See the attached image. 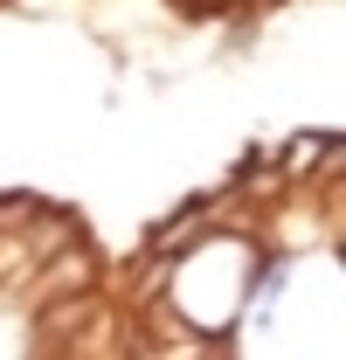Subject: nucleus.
<instances>
[{
	"label": "nucleus",
	"instance_id": "obj_1",
	"mask_svg": "<svg viewBox=\"0 0 346 360\" xmlns=\"http://www.w3.org/2000/svg\"><path fill=\"white\" fill-rule=\"evenodd\" d=\"M90 277H97V264H90L84 250H70L63 264H49V270H42V284H35V298H63V291H84Z\"/></svg>",
	"mask_w": 346,
	"mask_h": 360
},
{
	"label": "nucleus",
	"instance_id": "obj_2",
	"mask_svg": "<svg viewBox=\"0 0 346 360\" xmlns=\"http://www.w3.org/2000/svg\"><path fill=\"white\" fill-rule=\"evenodd\" d=\"M173 229H187V250L208 243V222H173ZM173 243H180V236H160V257H173Z\"/></svg>",
	"mask_w": 346,
	"mask_h": 360
}]
</instances>
